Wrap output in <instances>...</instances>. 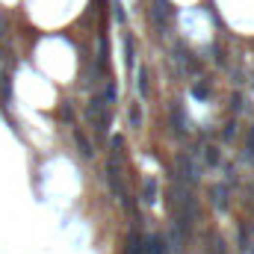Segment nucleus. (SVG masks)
I'll return each instance as SVG.
<instances>
[{"instance_id":"7","label":"nucleus","mask_w":254,"mask_h":254,"mask_svg":"<svg viewBox=\"0 0 254 254\" xmlns=\"http://www.w3.org/2000/svg\"><path fill=\"white\" fill-rule=\"evenodd\" d=\"M139 95H142V98L148 95V71H145V68L139 71Z\"/></svg>"},{"instance_id":"10","label":"nucleus","mask_w":254,"mask_h":254,"mask_svg":"<svg viewBox=\"0 0 254 254\" xmlns=\"http://www.w3.org/2000/svg\"><path fill=\"white\" fill-rule=\"evenodd\" d=\"M207 163H210V166L219 163V151H216V148H207Z\"/></svg>"},{"instance_id":"9","label":"nucleus","mask_w":254,"mask_h":254,"mask_svg":"<svg viewBox=\"0 0 254 254\" xmlns=\"http://www.w3.org/2000/svg\"><path fill=\"white\" fill-rule=\"evenodd\" d=\"M130 124H133V127H139V124H142V113H139V106H136V103L130 106Z\"/></svg>"},{"instance_id":"8","label":"nucleus","mask_w":254,"mask_h":254,"mask_svg":"<svg viewBox=\"0 0 254 254\" xmlns=\"http://www.w3.org/2000/svg\"><path fill=\"white\" fill-rule=\"evenodd\" d=\"M154 195H157V184L151 180V184H145V201H148V204H154V201H157Z\"/></svg>"},{"instance_id":"14","label":"nucleus","mask_w":254,"mask_h":254,"mask_svg":"<svg viewBox=\"0 0 254 254\" xmlns=\"http://www.w3.org/2000/svg\"><path fill=\"white\" fill-rule=\"evenodd\" d=\"M106 101H116V86H106Z\"/></svg>"},{"instance_id":"6","label":"nucleus","mask_w":254,"mask_h":254,"mask_svg":"<svg viewBox=\"0 0 254 254\" xmlns=\"http://www.w3.org/2000/svg\"><path fill=\"white\" fill-rule=\"evenodd\" d=\"M213 198H216V207H222V210L228 207V192H225V189L216 186V189H213Z\"/></svg>"},{"instance_id":"11","label":"nucleus","mask_w":254,"mask_h":254,"mask_svg":"<svg viewBox=\"0 0 254 254\" xmlns=\"http://www.w3.org/2000/svg\"><path fill=\"white\" fill-rule=\"evenodd\" d=\"M192 95H195V98H207V86H195Z\"/></svg>"},{"instance_id":"2","label":"nucleus","mask_w":254,"mask_h":254,"mask_svg":"<svg viewBox=\"0 0 254 254\" xmlns=\"http://www.w3.org/2000/svg\"><path fill=\"white\" fill-rule=\"evenodd\" d=\"M74 142H77V148H80V154L86 157V160H92L95 157V151H92V145H89V139L80 133V130H74Z\"/></svg>"},{"instance_id":"3","label":"nucleus","mask_w":254,"mask_h":254,"mask_svg":"<svg viewBox=\"0 0 254 254\" xmlns=\"http://www.w3.org/2000/svg\"><path fill=\"white\" fill-rule=\"evenodd\" d=\"M145 251L148 254H169V245H166L163 237H154L151 242H145Z\"/></svg>"},{"instance_id":"15","label":"nucleus","mask_w":254,"mask_h":254,"mask_svg":"<svg viewBox=\"0 0 254 254\" xmlns=\"http://www.w3.org/2000/svg\"><path fill=\"white\" fill-rule=\"evenodd\" d=\"M121 145H124V139H121V136H113V148H116V151L121 148Z\"/></svg>"},{"instance_id":"1","label":"nucleus","mask_w":254,"mask_h":254,"mask_svg":"<svg viewBox=\"0 0 254 254\" xmlns=\"http://www.w3.org/2000/svg\"><path fill=\"white\" fill-rule=\"evenodd\" d=\"M106 184H110V189L116 192V198H119L127 210H133V201H130L124 184H121V166H119V160H110V163H106Z\"/></svg>"},{"instance_id":"13","label":"nucleus","mask_w":254,"mask_h":254,"mask_svg":"<svg viewBox=\"0 0 254 254\" xmlns=\"http://www.w3.org/2000/svg\"><path fill=\"white\" fill-rule=\"evenodd\" d=\"M234 133H237V124H228V130H225V139H234Z\"/></svg>"},{"instance_id":"5","label":"nucleus","mask_w":254,"mask_h":254,"mask_svg":"<svg viewBox=\"0 0 254 254\" xmlns=\"http://www.w3.org/2000/svg\"><path fill=\"white\" fill-rule=\"evenodd\" d=\"M124 65L127 68L133 65V39H130V35H124Z\"/></svg>"},{"instance_id":"4","label":"nucleus","mask_w":254,"mask_h":254,"mask_svg":"<svg viewBox=\"0 0 254 254\" xmlns=\"http://www.w3.org/2000/svg\"><path fill=\"white\" fill-rule=\"evenodd\" d=\"M142 251H145V239L139 237V231H133L127 239V254H142Z\"/></svg>"},{"instance_id":"12","label":"nucleus","mask_w":254,"mask_h":254,"mask_svg":"<svg viewBox=\"0 0 254 254\" xmlns=\"http://www.w3.org/2000/svg\"><path fill=\"white\" fill-rule=\"evenodd\" d=\"M62 119H65V121H71V119H74V113H71V106H68V103L62 106Z\"/></svg>"}]
</instances>
